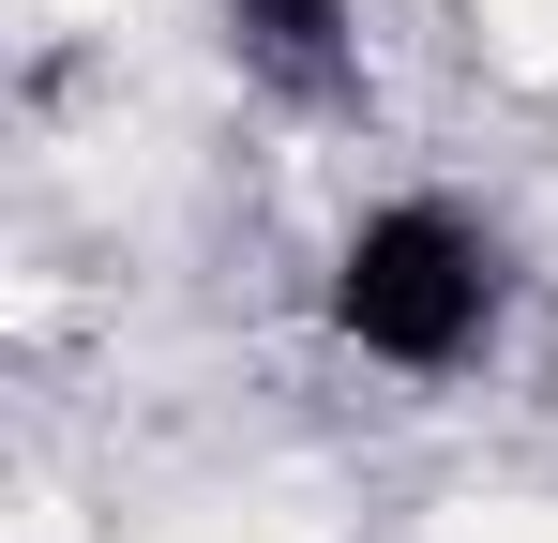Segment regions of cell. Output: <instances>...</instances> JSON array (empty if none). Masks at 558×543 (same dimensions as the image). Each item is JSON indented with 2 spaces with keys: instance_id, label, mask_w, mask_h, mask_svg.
<instances>
[{
  "instance_id": "6da1fadb",
  "label": "cell",
  "mask_w": 558,
  "mask_h": 543,
  "mask_svg": "<svg viewBox=\"0 0 558 543\" xmlns=\"http://www.w3.org/2000/svg\"><path fill=\"white\" fill-rule=\"evenodd\" d=\"M332 333L392 377H453L498 333V242L468 227L453 196H377L363 227L332 242Z\"/></svg>"
},
{
  "instance_id": "7a4b0ae2",
  "label": "cell",
  "mask_w": 558,
  "mask_h": 543,
  "mask_svg": "<svg viewBox=\"0 0 558 543\" xmlns=\"http://www.w3.org/2000/svg\"><path fill=\"white\" fill-rule=\"evenodd\" d=\"M227 61L272 106H348L363 90V0H227Z\"/></svg>"
}]
</instances>
